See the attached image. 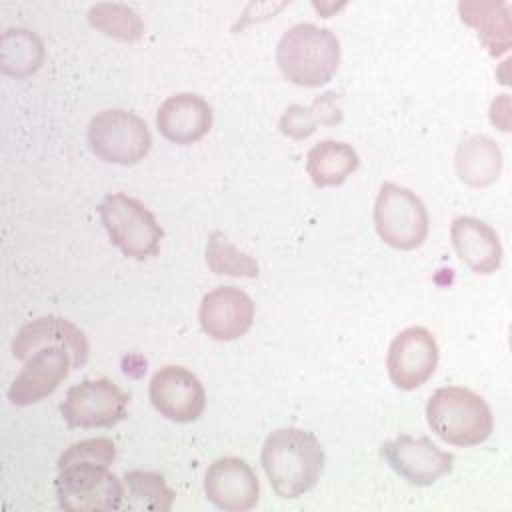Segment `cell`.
Listing matches in <instances>:
<instances>
[{
	"label": "cell",
	"mask_w": 512,
	"mask_h": 512,
	"mask_svg": "<svg viewBox=\"0 0 512 512\" xmlns=\"http://www.w3.org/2000/svg\"><path fill=\"white\" fill-rule=\"evenodd\" d=\"M116 458V444L110 438H88L68 446L58 458V468L76 464V462H94V464H112Z\"/></svg>",
	"instance_id": "26"
},
{
	"label": "cell",
	"mask_w": 512,
	"mask_h": 512,
	"mask_svg": "<svg viewBox=\"0 0 512 512\" xmlns=\"http://www.w3.org/2000/svg\"><path fill=\"white\" fill-rule=\"evenodd\" d=\"M70 368L72 356L64 346H42L26 360V366L10 384L8 400L16 406H30L44 400L68 376Z\"/></svg>",
	"instance_id": "12"
},
{
	"label": "cell",
	"mask_w": 512,
	"mask_h": 512,
	"mask_svg": "<svg viewBox=\"0 0 512 512\" xmlns=\"http://www.w3.org/2000/svg\"><path fill=\"white\" fill-rule=\"evenodd\" d=\"M438 358L440 352L432 332L422 326H410L388 348V376L396 388L414 390L434 374Z\"/></svg>",
	"instance_id": "9"
},
{
	"label": "cell",
	"mask_w": 512,
	"mask_h": 512,
	"mask_svg": "<svg viewBox=\"0 0 512 512\" xmlns=\"http://www.w3.org/2000/svg\"><path fill=\"white\" fill-rule=\"evenodd\" d=\"M452 246L458 258L474 274H492L502 264V244L496 230L472 216H460L450 228Z\"/></svg>",
	"instance_id": "17"
},
{
	"label": "cell",
	"mask_w": 512,
	"mask_h": 512,
	"mask_svg": "<svg viewBox=\"0 0 512 512\" xmlns=\"http://www.w3.org/2000/svg\"><path fill=\"white\" fill-rule=\"evenodd\" d=\"M508 346H510V352H512V324H510V330H508Z\"/></svg>",
	"instance_id": "32"
},
{
	"label": "cell",
	"mask_w": 512,
	"mask_h": 512,
	"mask_svg": "<svg viewBox=\"0 0 512 512\" xmlns=\"http://www.w3.org/2000/svg\"><path fill=\"white\" fill-rule=\"evenodd\" d=\"M130 396L112 380H84L66 392L60 404L64 422L72 428H110L124 420Z\"/></svg>",
	"instance_id": "8"
},
{
	"label": "cell",
	"mask_w": 512,
	"mask_h": 512,
	"mask_svg": "<svg viewBox=\"0 0 512 512\" xmlns=\"http://www.w3.org/2000/svg\"><path fill=\"white\" fill-rule=\"evenodd\" d=\"M290 0H252L250 6L244 10L242 14V24L240 26H246L250 22H258V20H264V18H270L274 16L278 10H282Z\"/></svg>",
	"instance_id": "29"
},
{
	"label": "cell",
	"mask_w": 512,
	"mask_h": 512,
	"mask_svg": "<svg viewBox=\"0 0 512 512\" xmlns=\"http://www.w3.org/2000/svg\"><path fill=\"white\" fill-rule=\"evenodd\" d=\"M312 8L316 10L318 16L322 18H332L336 16L350 0H310Z\"/></svg>",
	"instance_id": "30"
},
{
	"label": "cell",
	"mask_w": 512,
	"mask_h": 512,
	"mask_svg": "<svg viewBox=\"0 0 512 512\" xmlns=\"http://www.w3.org/2000/svg\"><path fill=\"white\" fill-rule=\"evenodd\" d=\"M426 420L440 440L454 446L482 444L494 430V416L486 400L462 386L432 392L426 404Z\"/></svg>",
	"instance_id": "3"
},
{
	"label": "cell",
	"mask_w": 512,
	"mask_h": 512,
	"mask_svg": "<svg viewBox=\"0 0 512 512\" xmlns=\"http://www.w3.org/2000/svg\"><path fill=\"white\" fill-rule=\"evenodd\" d=\"M204 492L214 506L230 512H242L256 506L260 484L248 462L226 456L208 466Z\"/></svg>",
	"instance_id": "13"
},
{
	"label": "cell",
	"mask_w": 512,
	"mask_h": 512,
	"mask_svg": "<svg viewBox=\"0 0 512 512\" xmlns=\"http://www.w3.org/2000/svg\"><path fill=\"white\" fill-rule=\"evenodd\" d=\"M496 80L502 86L512 88V56H508L506 60H502L496 68Z\"/></svg>",
	"instance_id": "31"
},
{
	"label": "cell",
	"mask_w": 512,
	"mask_h": 512,
	"mask_svg": "<svg viewBox=\"0 0 512 512\" xmlns=\"http://www.w3.org/2000/svg\"><path fill=\"white\" fill-rule=\"evenodd\" d=\"M382 456L390 468L412 486H430L454 466V456L440 450L426 436L402 434L382 444Z\"/></svg>",
	"instance_id": "10"
},
{
	"label": "cell",
	"mask_w": 512,
	"mask_h": 512,
	"mask_svg": "<svg viewBox=\"0 0 512 512\" xmlns=\"http://www.w3.org/2000/svg\"><path fill=\"white\" fill-rule=\"evenodd\" d=\"M488 118L500 132L512 134V94H500L490 102Z\"/></svg>",
	"instance_id": "28"
},
{
	"label": "cell",
	"mask_w": 512,
	"mask_h": 512,
	"mask_svg": "<svg viewBox=\"0 0 512 512\" xmlns=\"http://www.w3.org/2000/svg\"><path fill=\"white\" fill-rule=\"evenodd\" d=\"M44 48L30 30H8L2 36V70L10 76H28L42 64Z\"/></svg>",
	"instance_id": "23"
},
{
	"label": "cell",
	"mask_w": 512,
	"mask_h": 512,
	"mask_svg": "<svg viewBox=\"0 0 512 512\" xmlns=\"http://www.w3.org/2000/svg\"><path fill=\"white\" fill-rule=\"evenodd\" d=\"M152 406L172 422H194L206 406V392L184 366H164L150 380Z\"/></svg>",
	"instance_id": "11"
},
{
	"label": "cell",
	"mask_w": 512,
	"mask_h": 512,
	"mask_svg": "<svg viewBox=\"0 0 512 512\" xmlns=\"http://www.w3.org/2000/svg\"><path fill=\"white\" fill-rule=\"evenodd\" d=\"M262 468L280 498H298L320 480L324 450L308 430L278 428L262 446Z\"/></svg>",
	"instance_id": "1"
},
{
	"label": "cell",
	"mask_w": 512,
	"mask_h": 512,
	"mask_svg": "<svg viewBox=\"0 0 512 512\" xmlns=\"http://www.w3.org/2000/svg\"><path fill=\"white\" fill-rule=\"evenodd\" d=\"M206 264L214 274L234 276V278H256L258 262L238 250L222 232H214L206 244Z\"/></svg>",
	"instance_id": "24"
},
{
	"label": "cell",
	"mask_w": 512,
	"mask_h": 512,
	"mask_svg": "<svg viewBox=\"0 0 512 512\" xmlns=\"http://www.w3.org/2000/svg\"><path fill=\"white\" fill-rule=\"evenodd\" d=\"M100 218L110 242L124 256L146 260L158 254L162 228L154 214L136 198L126 194H108L100 204Z\"/></svg>",
	"instance_id": "4"
},
{
	"label": "cell",
	"mask_w": 512,
	"mask_h": 512,
	"mask_svg": "<svg viewBox=\"0 0 512 512\" xmlns=\"http://www.w3.org/2000/svg\"><path fill=\"white\" fill-rule=\"evenodd\" d=\"M476 34L492 58L512 50V4L500 6L488 20L480 24Z\"/></svg>",
	"instance_id": "25"
},
{
	"label": "cell",
	"mask_w": 512,
	"mask_h": 512,
	"mask_svg": "<svg viewBox=\"0 0 512 512\" xmlns=\"http://www.w3.org/2000/svg\"><path fill=\"white\" fill-rule=\"evenodd\" d=\"M126 508L130 510H156L166 512L174 502V492L166 486L164 478L156 472L132 470L124 476Z\"/></svg>",
	"instance_id": "22"
},
{
	"label": "cell",
	"mask_w": 512,
	"mask_h": 512,
	"mask_svg": "<svg viewBox=\"0 0 512 512\" xmlns=\"http://www.w3.org/2000/svg\"><path fill=\"white\" fill-rule=\"evenodd\" d=\"M342 120V112L336 106V94L324 92L318 96L308 108L304 106H290L278 122V128L282 134L300 140L310 136L316 126H332Z\"/></svg>",
	"instance_id": "20"
},
{
	"label": "cell",
	"mask_w": 512,
	"mask_h": 512,
	"mask_svg": "<svg viewBox=\"0 0 512 512\" xmlns=\"http://www.w3.org/2000/svg\"><path fill=\"white\" fill-rule=\"evenodd\" d=\"M60 508L70 512H102L122 506L124 488L104 464L76 462L58 468L54 482Z\"/></svg>",
	"instance_id": "7"
},
{
	"label": "cell",
	"mask_w": 512,
	"mask_h": 512,
	"mask_svg": "<svg viewBox=\"0 0 512 512\" xmlns=\"http://www.w3.org/2000/svg\"><path fill=\"white\" fill-rule=\"evenodd\" d=\"M202 330L214 340H236L244 336L254 322L252 298L234 286H218L208 292L198 310Z\"/></svg>",
	"instance_id": "14"
},
{
	"label": "cell",
	"mask_w": 512,
	"mask_h": 512,
	"mask_svg": "<svg viewBox=\"0 0 512 512\" xmlns=\"http://www.w3.org/2000/svg\"><path fill=\"white\" fill-rule=\"evenodd\" d=\"M88 146L108 164L130 166L148 154L152 136L146 122L134 112L108 108L90 120Z\"/></svg>",
	"instance_id": "5"
},
{
	"label": "cell",
	"mask_w": 512,
	"mask_h": 512,
	"mask_svg": "<svg viewBox=\"0 0 512 512\" xmlns=\"http://www.w3.org/2000/svg\"><path fill=\"white\" fill-rule=\"evenodd\" d=\"M92 28L120 42H136L144 36V22L136 10L118 2H98L88 12Z\"/></svg>",
	"instance_id": "21"
},
{
	"label": "cell",
	"mask_w": 512,
	"mask_h": 512,
	"mask_svg": "<svg viewBox=\"0 0 512 512\" xmlns=\"http://www.w3.org/2000/svg\"><path fill=\"white\" fill-rule=\"evenodd\" d=\"M502 152L488 136L466 138L456 150V174L472 188H486L500 178Z\"/></svg>",
	"instance_id": "18"
},
{
	"label": "cell",
	"mask_w": 512,
	"mask_h": 512,
	"mask_svg": "<svg viewBox=\"0 0 512 512\" xmlns=\"http://www.w3.org/2000/svg\"><path fill=\"white\" fill-rule=\"evenodd\" d=\"M48 344L64 346L72 356V368H80L88 360V340L84 332L60 316H40L22 326L12 340V352L18 360H28L36 350Z\"/></svg>",
	"instance_id": "15"
},
{
	"label": "cell",
	"mask_w": 512,
	"mask_h": 512,
	"mask_svg": "<svg viewBox=\"0 0 512 512\" xmlns=\"http://www.w3.org/2000/svg\"><path fill=\"white\" fill-rule=\"evenodd\" d=\"M160 134L180 146L202 140L212 126L210 104L192 92H180L166 98L156 114Z\"/></svg>",
	"instance_id": "16"
},
{
	"label": "cell",
	"mask_w": 512,
	"mask_h": 512,
	"mask_svg": "<svg viewBox=\"0 0 512 512\" xmlns=\"http://www.w3.org/2000/svg\"><path fill=\"white\" fill-rule=\"evenodd\" d=\"M276 64L284 78L296 86H322L338 70L340 42L326 28L308 22L296 24L282 34L276 46Z\"/></svg>",
	"instance_id": "2"
},
{
	"label": "cell",
	"mask_w": 512,
	"mask_h": 512,
	"mask_svg": "<svg viewBox=\"0 0 512 512\" xmlns=\"http://www.w3.org/2000/svg\"><path fill=\"white\" fill-rule=\"evenodd\" d=\"M360 164L356 150L344 142L324 140L310 148L306 156V172L314 186H338L342 184Z\"/></svg>",
	"instance_id": "19"
},
{
	"label": "cell",
	"mask_w": 512,
	"mask_h": 512,
	"mask_svg": "<svg viewBox=\"0 0 512 512\" xmlns=\"http://www.w3.org/2000/svg\"><path fill=\"white\" fill-rule=\"evenodd\" d=\"M504 4L506 0H458V16L468 28L478 30Z\"/></svg>",
	"instance_id": "27"
},
{
	"label": "cell",
	"mask_w": 512,
	"mask_h": 512,
	"mask_svg": "<svg viewBox=\"0 0 512 512\" xmlns=\"http://www.w3.org/2000/svg\"><path fill=\"white\" fill-rule=\"evenodd\" d=\"M378 236L396 250H414L424 244L430 228L422 200L408 188L386 182L374 204Z\"/></svg>",
	"instance_id": "6"
}]
</instances>
